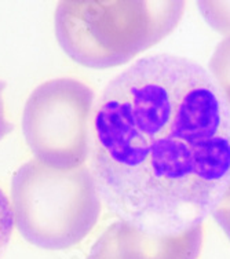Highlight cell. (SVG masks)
I'll return each instance as SVG.
<instances>
[{"instance_id":"cell-1","label":"cell","mask_w":230,"mask_h":259,"mask_svg":"<svg viewBox=\"0 0 230 259\" xmlns=\"http://www.w3.org/2000/svg\"><path fill=\"white\" fill-rule=\"evenodd\" d=\"M90 171L119 221L157 236L204 224L230 193V109L208 70L161 53L116 76L94 106Z\"/></svg>"},{"instance_id":"cell-2","label":"cell","mask_w":230,"mask_h":259,"mask_svg":"<svg viewBox=\"0 0 230 259\" xmlns=\"http://www.w3.org/2000/svg\"><path fill=\"white\" fill-rule=\"evenodd\" d=\"M185 6L182 0H64L55 9V37L76 64L109 69L171 35Z\"/></svg>"},{"instance_id":"cell-3","label":"cell","mask_w":230,"mask_h":259,"mask_svg":"<svg viewBox=\"0 0 230 259\" xmlns=\"http://www.w3.org/2000/svg\"><path fill=\"white\" fill-rule=\"evenodd\" d=\"M10 204L18 233L29 244L50 251L79 244L102 209L88 167L57 169L36 159L13 175Z\"/></svg>"},{"instance_id":"cell-4","label":"cell","mask_w":230,"mask_h":259,"mask_svg":"<svg viewBox=\"0 0 230 259\" xmlns=\"http://www.w3.org/2000/svg\"><path fill=\"white\" fill-rule=\"evenodd\" d=\"M94 104V91L80 80L53 79L36 87L22 113V133L35 159L57 169L84 165Z\"/></svg>"},{"instance_id":"cell-5","label":"cell","mask_w":230,"mask_h":259,"mask_svg":"<svg viewBox=\"0 0 230 259\" xmlns=\"http://www.w3.org/2000/svg\"><path fill=\"white\" fill-rule=\"evenodd\" d=\"M203 241V225L175 236H157L117 220L95 241L87 259H199Z\"/></svg>"},{"instance_id":"cell-6","label":"cell","mask_w":230,"mask_h":259,"mask_svg":"<svg viewBox=\"0 0 230 259\" xmlns=\"http://www.w3.org/2000/svg\"><path fill=\"white\" fill-rule=\"evenodd\" d=\"M208 69V73L215 81V84L219 87L230 109V36H226L216 46L215 51L211 57Z\"/></svg>"},{"instance_id":"cell-7","label":"cell","mask_w":230,"mask_h":259,"mask_svg":"<svg viewBox=\"0 0 230 259\" xmlns=\"http://www.w3.org/2000/svg\"><path fill=\"white\" fill-rule=\"evenodd\" d=\"M197 7L205 22L222 35L230 36V2L201 0Z\"/></svg>"},{"instance_id":"cell-8","label":"cell","mask_w":230,"mask_h":259,"mask_svg":"<svg viewBox=\"0 0 230 259\" xmlns=\"http://www.w3.org/2000/svg\"><path fill=\"white\" fill-rule=\"evenodd\" d=\"M14 229V220L9 197L0 189V256L10 243L11 234Z\"/></svg>"},{"instance_id":"cell-9","label":"cell","mask_w":230,"mask_h":259,"mask_svg":"<svg viewBox=\"0 0 230 259\" xmlns=\"http://www.w3.org/2000/svg\"><path fill=\"white\" fill-rule=\"evenodd\" d=\"M211 217L219 225L220 229L225 232L230 240V193L220 201V204L214 209Z\"/></svg>"},{"instance_id":"cell-10","label":"cell","mask_w":230,"mask_h":259,"mask_svg":"<svg viewBox=\"0 0 230 259\" xmlns=\"http://www.w3.org/2000/svg\"><path fill=\"white\" fill-rule=\"evenodd\" d=\"M6 83L0 80V141L9 135L13 130V124L6 119L5 115V101H3V93H5Z\"/></svg>"}]
</instances>
